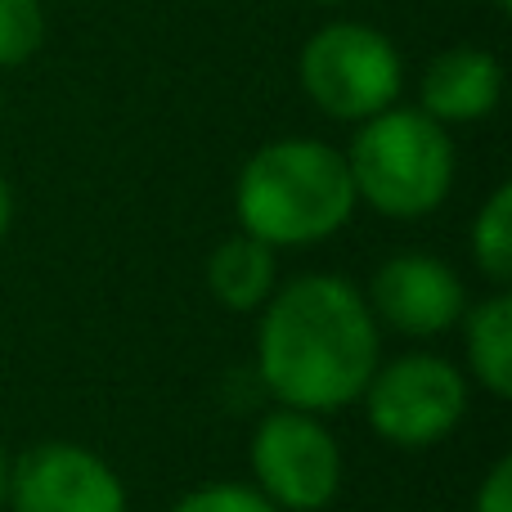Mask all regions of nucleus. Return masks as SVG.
I'll return each instance as SVG.
<instances>
[{
    "mask_svg": "<svg viewBox=\"0 0 512 512\" xmlns=\"http://www.w3.org/2000/svg\"><path fill=\"white\" fill-rule=\"evenodd\" d=\"M378 360L382 328L346 274H297L256 310V378L274 405L319 418L351 409Z\"/></svg>",
    "mask_w": 512,
    "mask_h": 512,
    "instance_id": "obj_1",
    "label": "nucleus"
},
{
    "mask_svg": "<svg viewBox=\"0 0 512 512\" xmlns=\"http://www.w3.org/2000/svg\"><path fill=\"white\" fill-rule=\"evenodd\" d=\"M355 185L346 153L315 135H283L252 153L234 180L239 230L265 248H319L351 225Z\"/></svg>",
    "mask_w": 512,
    "mask_h": 512,
    "instance_id": "obj_2",
    "label": "nucleus"
},
{
    "mask_svg": "<svg viewBox=\"0 0 512 512\" xmlns=\"http://www.w3.org/2000/svg\"><path fill=\"white\" fill-rule=\"evenodd\" d=\"M346 171L355 198L387 221H423L450 198L459 176L450 126L432 122L423 108L391 104L355 126Z\"/></svg>",
    "mask_w": 512,
    "mask_h": 512,
    "instance_id": "obj_3",
    "label": "nucleus"
},
{
    "mask_svg": "<svg viewBox=\"0 0 512 512\" xmlns=\"http://www.w3.org/2000/svg\"><path fill=\"white\" fill-rule=\"evenodd\" d=\"M297 81L324 117L360 126L400 104L405 59L387 32L355 18H333L306 36L297 54Z\"/></svg>",
    "mask_w": 512,
    "mask_h": 512,
    "instance_id": "obj_4",
    "label": "nucleus"
},
{
    "mask_svg": "<svg viewBox=\"0 0 512 512\" xmlns=\"http://www.w3.org/2000/svg\"><path fill=\"white\" fill-rule=\"evenodd\" d=\"M468 400L472 382L454 360L436 351H405L396 360H378L360 409L378 441L418 454L459 432Z\"/></svg>",
    "mask_w": 512,
    "mask_h": 512,
    "instance_id": "obj_5",
    "label": "nucleus"
},
{
    "mask_svg": "<svg viewBox=\"0 0 512 512\" xmlns=\"http://www.w3.org/2000/svg\"><path fill=\"white\" fill-rule=\"evenodd\" d=\"M248 472L279 512H324L342 495V445L328 423L306 409L274 405L248 441Z\"/></svg>",
    "mask_w": 512,
    "mask_h": 512,
    "instance_id": "obj_6",
    "label": "nucleus"
},
{
    "mask_svg": "<svg viewBox=\"0 0 512 512\" xmlns=\"http://www.w3.org/2000/svg\"><path fill=\"white\" fill-rule=\"evenodd\" d=\"M5 512H131L126 481L81 441H36L9 459Z\"/></svg>",
    "mask_w": 512,
    "mask_h": 512,
    "instance_id": "obj_7",
    "label": "nucleus"
},
{
    "mask_svg": "<svg viewBox=\"0 0 512 512\" xmlns=\"http://www.w3.org/2000/svg\"><path fill=\"white\" fill-rule=\"evenodd\" d=\"M364 301H369L378 328H391L414 342H432V337L459 328L472 297L450 261L432 252H396L378 265Z\"/></svg>",
    "mask_w": 512,
    "mask_h": 512,
    "instance_id": "obj_8",
    "label": "nucleus"
},
{
    "mask_svg": "<svg viewBox=\"0 0 512 512\" xmlns=\"http://www.w3.org/2000/svg\"><path fill=\"white\" fill-rule=\"evenodd\" d=\"M504 99V63L481 45H450L418 77V104L441 126H472L495 117Z\"/></svg>",
    "mask_w": 512,
    "mask_h": 512,
    "instance_id": "obj_9",
    "label": "nucleus"
},
{
    "mask_svg": "<svg viewBox=\"0 0 512 512\" xmlns=\"http://www.w3.org/2000/svg\"><path fill=\"white\" fill-rule=\"evenodd\" d=\"M463 333V373L486 396H512V297L508 288H495L490 297L468 301L459 319Z\"/></svg>",
    "mask_w": 512,
    "mask_h": 512,
    "instance_id": "obj_10",
    "label": "nucleus"
},
{
    "mask_svg": "<svg viewBox=\"0 0 512 512\" xmlns=\"http://www.w3.org/2000/svg\"><path fill=\"white\" fill-rule=\"evenodd\" d=\"M279 288V252L252 234H230L207 256V292L230 315H256Z\"/></svg>",
    "mask_w": 512,
    "mask_h": 512,
    "instance_id": "obj_11",
    "label": "nucleus"
},
{
    "mask_svg": "<svg viewBox=\"0 0 512 512\" xmlns=\"http://www.w3.org/2000/svg\"><path fill=\"white\" fill-rule=\"evenodd\" d=\"M468 252L495 288L512 283V185L508 180L490 189V198L477 207L468 230Z\"/></svg>",
    "mask_w": 512,
    "mask_h": 512,
    "instance_id": "obj_12",
    "label": "nucleus"
},
{
    "mask_svg": "<svg viewBox=\"0 0 512 512\" xmlns=\"http://www.w3.org/2000/svg\"><path fill=\"white\" fill-rule=\"evenodd\" d=\"M45 45V0H0V72L23 68Z\"/></svg>",
    "mask_w": 512,
    "mask_h": 512,
    "instance_id": "obj_13",
    "label": "nucleus"
},
{
    "mask_svg": "<svg viewBox=\"0 0 512 512\" xmlns=\"http://www.w3.org/2000/svg\"><path fill=\"white\" fill-rule=\"evenodd\" d=\"M171 512H279L252 481H207L180 495Z\"/></svg>",
    "mask_w": 512,
    "mask_h": 512,
    "instance_id": "obj_14",
    "label": "nucleus"
},
{
    "mask_svg": "<svg viewBox=\"0 0 512 512\" xmlns=\"http://www.w3.org/2000/svg\"><path fill=\"white\" fill-rule=\"evenodd\" d=\"M472 512H512V454H499L490 463V472L472 495Z\"/></svg>",
    "mask_w": 512,
    "mask_h": 512,
    "instance_id": "obj_15",
    "label": "nucleus"
},
{
    "mask_svg": "<svg viewBox=\"0 0 512 512\" xmlns=\"http://www.w3.org/2000/svg\"><path fill=\"white\" fill-rule=\"evenodd\" d=\"M9 225H14V189H9L5 171H0V239L9 234Z\"/></svg>",
    "mask_w": 512,
    "mask_h": 512,
    "instance_id": "obj_16",
    "label": "nucleus"
},
{
    "mask_svg": "<svg viewBox=\"0 0 512 512\" xmlns=\"http://www.w3.org/2000/svg\"><path fill=\"white\" fill-rule=\"evenodd\" d=\"M5 499H9V450L0 441V512H5Z\"/></svg>",
    "mask_w": 512,
    "mask_h": 512,
    "instance_id": "obj_17",
    "label": "nucleus"
},
{
    "mask_svg": "<svg viewBox=\"0 0 512 512\" xmlns=\"http://www.w3.org/2000/svg\"><path fill=\"white\" fill-rule=\"evenodd\" d=\"M495 5V14H512V0H490Z\"/></svg>",
    "mask_w": 512,
    "mask_h": 512,
    "instance_id": "obj_18",
    "label": "nucleus"
},
{
    "mask_svg": "<svg viewBox=\"0 0 512 512\" xmlns=\"http://www.w3.org/2000/svg\"><path fill=\"white\" fill-rule=\"evenodd\" d=\"M310 5H324V9H337V5H346V0H310Z\"/></svg>",
    "mask_w": 512,
    "mask_h": 512,
    "instance_id": "obj_19",
    "label": "nucleus"
},
{
    "mask_svg": "<svg viewBox=\"0 0 512 512\" xmlns=\"http://www.w3.org/2000/svg\"><path fill=\"white\" fill-rule=\"evenodd\" d=\"M0 122H5V90H0Z\"/></svg>",
    "mask_w": 512,
    "mask_h": 512,
    "instance_id": "obj_20",
    "label": "nucleus"
}]
</instances>
